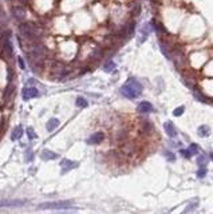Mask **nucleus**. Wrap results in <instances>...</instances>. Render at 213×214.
Returning a JSON list of instances; mask_svg holds the SVG:
<instances>
[{"mask_svg": "<svg viewBox=\"0 0 213 214\" xmlns=\"http://www.w3.org/2000/svg\"><path fill=\"white\" fill-rule=\"evenodd\" d=\"M141 93H142L141 83L134 78H130L122 87H121V94H122L123 97L129 98V99H134V98L139 97Z\"/></svg>", "mask_w": 213, "mask_h": 214, "instance_id": "obj_1", "label": "nucleus"}, {"mask_svg": "<svg viewBox=\"0 0 213 214\" xmlns=\"http://www.w3.org/2000/svg\"><path fill=\"white\" fill-rule=\"evenodd\" d=\"M19 32H20V35L27 40H35L39 38V29L32 23H20L19 24Z\"/></svg>", "mask_w": 213, "mask_h": 214, "instance_id": "obj_2", "label": "nucleus"}, {"mask_svg": "<svg viewBox=\"0 0 213 214\" xmlns=\"http://www.w3.org/2000/svg\"><path fill=\"white\" fill-rule=\"evenodd\" d=\"M71 201H54V202H46V204L39 205L40 209H68L71 208Z\"/></svg>", "mask_w": 213, "mask_h": 214, "instance_id": "obj_3", "label": "nucleus"}, {"mask_svg": "<svg viewBox=\"0 0 213 214\" xmlns=\"http://www.w3.org/2000/svg\"><path fill=\"white\" fill-rule=\"evenodd\" d=\"M70 70L66 68L62 63H54V66H51V74H52L54 76H66L68 74Z\"/></svg>", "mask_w": 213, "mask_h": 214, "instance_id": "obj_4", "label": "nucleus"}, {"mask_svg": "<svg viewBox=\"0 0 213 214\" xmlns=\"http://www.w3.org/2000/svg\"><path fill=\"white\" fill-rule=\"evenodd\" d=\"M25 200H0V208H14V206H23Z\"/></svg>", "mask_w": 213, "mask_h": 214, "instance_id": "obj_5", "label": "nucleus"}, {"mask_svg": "<svg viewBox=\"0 0 213 214\" xmlns=\"http://www.w3.org/2000/svg\"><path fill=\"white\" fill-rule=\"evenodd\" d=\"M21 95H23L24 101H27V99H31V98H38L39 91H38V88H35V87H25V88H23V91H21Z\"/></svg>", "mask_w": 213, "mask_h": 214, "instance_id": "obj_6", "label": "nucleus"}, {"mask_svg": "<svg viewBox=\"0 0 213 214\" xmlns=\"http://www.w3.org/2000/svg\"><path fill=\"white\" fill-rule=\"evenodd\" d=\"M103 139H105V134H103V132H102V131H97V132H94V134L91 135L89 139H87V143H89V145H98V143H101Z\"/></svg>", "mask_w": 213, "mask_h": 214, "instance_id": "obj_7", "label": "nucleus"}, {"mask_svg": "<svg viewBox=\"0 0 213 214\" xmlns=\"http://www.w3.org/2000/svg\"><path fill=\"white\" fill-rule=\"evenodd\" d=\"M76 166H78L76 162L70 161V159H62V162H60V167H62V171L63 173L71 170V169H75Z\"/></svg>", "mask_w": 213, "mask_h": 214, "instance_id": "obj_8", "label": "nucleus"}, {"mask_svg": "<svg viewBox=\"0 0 213 214\" xmlns=\"http://www.w3.org/2000/svg\"><path fill=\"white\" fill-rule=\"evenodd\" d=\"M12 12H14V16H15L16 20H23L24 17H25V10H24L21 6L14 7V8H12Z\"/></svg>", "mask_w": 213, "mask_h": 214, "instance_id": "obj_9", "label": "nucleus"}, {"mask_svg": "<svg viewBox=\"0 0 213 214\" xmlns=\"http://www.w3.org/2000/svg\"><path fill=\"white\" fill-rule=\"evenodd\" d=\"M134 151H135V149H134V143H131V142L125 143V145L122 146V149H121V153H122L123 155H131Z\"/></svg>", "mask_w": 213, "mask_h": 214, "instance_id": "obj_10", "label": "nucleus"}, {"mask_svg": "<svg viewBox=\"0 0 213 214\" xmlns=\"http://www.w3.org/2000/svg\"><path fill=\"white\" fill-rule=\"evenodd\" d=\"M153 110V106L150 105L149 102H146V101H144V102H141L138 105V111L139 113H144V114H148V113H150Z\"/></svg>", "mask_w": 213, "mask_h": 214, "instance_id": "obj_11", "label": "nucleus"}, {"mask_svg": "<svg viewBox=\"0 0 213 214\" xmlns=\"http://www.w3.org/2000/svg\"><path fill=\"white\" fill-rule=\"evenodd\" d=\"M164 127H165V130H166V134L170 136V138H174V136L177 135V131H176V128H174L172 122H166V123L164 124Z\"/></svg>", "mask_w": 213, "mask_h": 214, "instance_id": "obj_12", "label": "nucleus"}, {"mask_svg": "<svg viewBox=\"0 0 213 214\" xmlns=\"http://www.w3.org/2000/svg\"><path fill=\"white\" fill-rule=\"evenodd\" d=\"M40 157H42L43 161H50V159H56L58 154H55V153H52V151H50V150H43L42 154H40Z\"/></svg>", "mask_w": 213, "mask_h": 214, "instance_id": "obj_13", "label": "nucleus"}, {"mask_svg": "<svg viewBox=\"0 0 213 214\" xmlns=\"http://www.w3.org/2000/svg\"><path fill=\"white\" fill-rule=\"evenodd\" d=\"M21 135H23V127H21V126H17V127H15V130L12 131L11 139H12V141H17V139L21 138Z\"/></svg>", "mask_w": 213, "mask_h": 214, "instance_id": "obj_14", "label": "nucleus"}, {"mask_svg": "<svg viewBox=\"0 0 213 214\" xmlns=\"http://www.w3.org/2000/svg\"><path fill=\"white\" fill-rule=\"evenodd\" d=\"M58 126H59V119H56V118H52V119H50L48 122H47V124H46V127H47V130L48 131H52L55 130Z\"/></svg>", "mask_w": 213, "mask_h": 214, "instance_id": "obj_15", "label": "nucleus"}, {"mask_svg": "<svg viewBox=\"0 0 213 214\" xmlns=\"http://www.w3.org/2000/svg\"><path fill=\"white\" fill-rule=\"evenodd\" d=\"M126 135H127V131L126 130H118V131L115 132V135H114L115 142H123L125 139H126Z\"/></svg>", "mask_w": 213, "mask_h": 214, "instance_id": "obj_16", "label": "nucleus"}, {"mask_svg": "<svg viewBox=\"0 0 213 214\" xmlns=\"http://www.w3.org/2000/svg\"><path fill=\"white\" fill-rule=\"evenodd\" d=\"M14 90H15V88H14V86H12V83H8V86H7V88H6V93H4V95H3V98L6 99H10V97H11V94L14 93Z\"/></svg>", "mask_w": 213, "mask_h": 214, "instance_id": "obj_17", "label": "nucleus"}, {"mask_svg": "<svg viewBox=\"0 0 213 214\" xmlns=\"http://www.w3.org/2000/svg\"><path fill=\"white\" fill-rule=\"evenodd\" d=\"M209 134H211V131H209L208 126H200V128H198V135L200 136H208Z\"/></svg>", "mask_w": 213, "mask_h": 214, "instance_id": "obj_18", "label": "nucleus"}, {"mask_svg": "<svg viewBox=\"0 0 213 214\" xmlns=\"http://www.w3.org/2000/svg\"><path fill=\"white\" fill-rule=\"evenodd\" d=\"M114 68H115V63H114V62H107V63L103 66V71H106V72L114 71Z\"/></svg>", "mask_w": 213, "mask_h": 214, "instance_id": "obj_19", "label": "nucleus"}, {"mask_svg": "<svg viewBox=\"0 0 213 214\" xmlns=\"http://www.w3.org/2000/svg\"><path fill=\"white\" fill-rule=\"evenodd\" d=\"M12 79H14V71L11 68V66L7 67V82L8 83H12Z\"/></svg>", "mask_w": 213, "mask_h": 214, "instance_id": "obj_20", "label": "nucleus"}, {"mask_svg": "<svg viewBox=\"0 0 213 214\" xmlns=\"http://www.w3.org/2000/svg\"><path fill=\"white\" fill-rule=\"evenodd\" d=\"M75 103H76V106H78V107H86L87 106V101L84 98H82V97L76 98V102Z\"/></svg>", "mask_w": 213, "mask_h": 214, "instance_id": "obj_21", "label": "nucleus"}, {"mask_svg": "<svg viewBox=\"0 0 213 214\" xmlns=\"http://www.w3.org/2000/svg\"><path fill=\"white\" fill-rule=\"evenodd\" d=\"M152 128H153L152 123H150V122H145L144 126H142V132H150V131H152Z\"/></svg>", "mask_w": 213, "mask_h": 214, "instance_id": "obj_22", "label": "nucleus"}, {"mask_svg": "<svg viewBox=\"0 0 213 214\" xmlns=\"http://www.w3.org/2000/svg\"><path fill=\"white\" fill-rule=\"evenodd\" d=\"M184 111H185V107L181 106V107H177V109L173 111V114H174V117H180V115L184 114Z\"/></svg>", "mask_w": 213, "mask_h": 214, "instance_id": "obj_23", "label": "nucleus"}, {"mask_svg": "<svg viewBox=\"0 0 213 214\" xmlns=\"http://www.w3.org/2000/svg\"><path fill=\"white\" fill-rule=\"evenodd\" d=\"M27 135H28V139H35L36 138V134H35V131H34V128H32V127L27 128Z\"/></svg>", "mask_w": 213, "mask_h": 214, "instance_id": "obj_24", "label": "nucleus"}, {"mask_svg": "<svg viewBox=\"0 0 213 214\" xmlns=\"http://www.w3.org/2000/svg\"><path fill=\"white\" fill-rule=\"evenodd\" d=\"M197 162H198V165H200V166H203V165L207 163V158H205L204 155H201V157H198Z\"/></svg>", "mask_w": 213, "mask_h": 214, "instance_id": "obj_25", "label": "nucleus"}, {"mask_svg": "<svg viewBox=\"0 0 213 214\" xmlns=\"http://www.w3.org/2000/svg\"><path fill=\"white\" fill-rule=\"evenodd\" d=\"M180 154H181V155H184L185 158H189L190 155H192V154L189 153V150H180Z\"/></svg>", "mask_w": 213, "mask_h": 214, "instance_id": "obj_26", "label": "nucleus"}, {"mask_svg": "<svg viewBox=\"0 0 213 214\" xmlns=\"http://www.w3.org/2000/svg\"><path fill=\"white\" fill-rule=\"evenodd\" d=\"M189 153H190V154H197V145H190V147H189Z\"/></svg>", "mask_w": 213, "mask_h": 214, "instance_id": "obj_27", "label": "nucleus"}, {"mask_svg": "<svg viewBox=\"0 0 213 214\" xmlns=\"http://www.w3.org/2000/svg\"><path fill=\"white\" fill-rule=\"evenodd\" d=\"M17 62H19V66H20V68H21V70H24V68H25V64H24V60H23V58H21V56H17Z\"/></svg>", "mask_w": 213, "mask_h": 214, "instance_id": "obj_28", "label": "nucleus"}, {"mask_svg": "<svg viewBox=\"0 0 213 214\" xmlns=\"http://www.w3.org/2000/svg\"><path fill=\"white\" fill-rule=\"evenodd\" d=\"M207 174V170H205V169H200V170H198V177H200V178H203V177Z\"/></svg>", "mask_w": 213, "mask_h": 214, "instance_id": "obj_29", "label": "nucleus"}, {"mask_svg": "<svg viewBox=\"0 0 213 214\" xmlns=\"http://www.w3.org/2000/svg\"><path fill=\"white\" fill-rule=\"evenodd\" d=\"M165 154H166V157H168V159H169V161H174V159H176L174 154H170V153H165Z\"/></svg>", "mask_w": 213, "mask_h": 214, "instance_id": "obj_30", "label": "nucleus"}, {"mask_svg": "<svg viewBox=\"0 0 213 214\" xmlns=\"http://www.w3.org/2000/svg\"><path fill=\"white\" fill-rule=\"evenodd\" d=\"M134 25H135V23H134V21H131V23H130V28H129V35L133 34V31H134Z\"/></svg>", "mask_w": 213, "mask_h": 214, "instance_id": "obj_31", "label": "nucleus"}, {"mask_svg": "<svg viewBox=\"0 0 213 214\" xmlns=\"http://www.w3.org/2000/svg\"><path fill=\"white\" fill-rule=\"evenodd\" d=\"M3 128H4V118H2V120H0V132L3 131Z\"/></svg>", "mask_w": 213, "mask_h": 214, "instance_id": "obj_32", "label": "nucleus"}, {"mask_svg": "<svg viewBox=\"0 0 213 214\" xmlns=\"http://www.w3.org/2000/svg\"><path fill=\"white\" fill-rule=\"evenodd\" d=\"M211 158H212V159H213V153H211Z\"/></svg>", "mask_w": 213, "mask_h": 214, "instance_id": "obj_33", "label": "nucleus"}]
</instances>
